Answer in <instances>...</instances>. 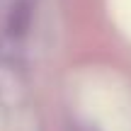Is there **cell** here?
Masks as SVG:
<instances>
[{
  "instance_id": "cell-1",
  "label": "cell",
  "mask_w": 131,
  "mask_h": 131,
  "mask_svg": "<svg viewBox=\"0 0 131 131\" xmlns=\"http://www.w3.org/2000/svg\"><path fill=\"white\" fill-rule=\"evenodd\" d=\"M27 22H29V7L24 3L15 5L12 15H10V32L12 34H22L27 29Z\"/></svg>"
}]
</instances>
